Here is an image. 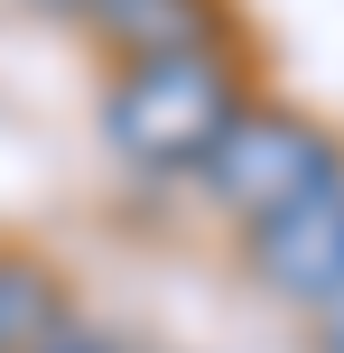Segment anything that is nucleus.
Returning <instances> with one entry per match:
<instances>
[{
  "mask_svg": "<svg viewBox=\"0 0 344 353\" xmlns=\"http://www.w3.org/2000/svg\"><path fill=\"white\" fill-rule=\"evenodd\" d=\"M65 316H74V279L37 242H0V353L47 344Z\"/></svg>",
  "mask_w": 344,
  "mask_h": 353,
  "instance_id": "5",
  "label": "nucleus"
},
{
  "mask_svg": "<svg viewBox=\"0 0 344 353\" xmlns=\"http://www.w3.org/2000/svg\"><path fill=\"white\" fill-rule=\"evenodd\" d=\"M84 37L130 65V56H168V47H223L233 37V0H103L84 19Z\"/></svg>",
  "mask_w": 344,
  "mask_h": 353,
  "instance_id": "4",
  "label": "nucleus"
},
{
  "mask_svg": "<svg viewBox=\"0 0 344 353\" xmlns=\"http://www.w3.org/2000/svg\"><path fill=\"white\" fill-rule=\"evenodd\" d=\"M242 261H252V279L270 298L307 307V316L326 298H344V176H326L307 205L270 214L261 232H242Z\"/></svg>",
  "mask_w": 344,
  "mask_h": 353,
  "instance_id": "3",
  "label": "nucleus"
},
{
  "mask_svg": "<svg viewBox=\"0 0 344 353\" xmlns=\"http://www.w3.org/2000/svg\"><path fill=\"white\" fill-rule=\"evenodd\" d=\"M307 335H316V353H344V298L316 307V316H307Z\"/></svg>",
  "mask_w": 344,
  "mask_h": 353,
  "instance_id": "7",
  "label": "nucleus"
},
{
  "mask_svg": "<svg viewBox=\"0 0 344 353\" xmlns=\"http://www.w3.org/2000/svg\"><path fill=\"white\" fill-rule=\"evenodd\" d=\"M326 176H344V130L316 121V112H298V103L252 93V103L233 112V130L214 140V159L196 168V186H205V205L233 232H261L270 214L307 205Z\"/></svg>",
  "mask_w": 344,
  "mask_h": 353,
  "instance_id": "2",
  "label": "nucleus"
},
{
  "mask_svg": "<svg viewBox=\"0 0 344 353\" xmlns=\"http://www.w3.org/2000/svg\"><path fill=\"white\" fill-rule=\"evenodd\" d=\"M28 353H140V344H130L121 325H103V316H84V307H74V316L56 325L47 344H28Z\"/></svg>",
  "mask_w": 344,
  "mask_h": 353,
  "instance_id": "6",
  "label": "nucleus"
},
{
  "mask_svg": "<svg viewBox=\"0 0 344 353\" xmlns=\"http://www.w3.org/2000/svg\"><path fill=\"white\" fill-rule=\"evenodd\" d=\"M252 103V56L242 37L223 47H168V56H130L103 84V140L121 168L140 176H196L214 159V140L233 130V112Z\"/></svg>",
  "mask_w": 344,
  "mask_h": 353,
  "instance_id": "1",
  "label": "nucleus"
}]
</instances>
